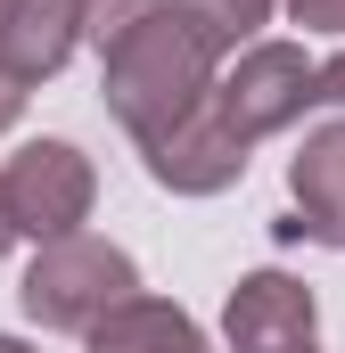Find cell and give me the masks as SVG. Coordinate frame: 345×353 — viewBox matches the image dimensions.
Wrapping results in <instances>:
<instances>
[{"mask_svg": "<svg viewBox=\"0 0 345 353\" xmlns=\"http://www.w3.org/2000/svg\"><path fill=\"white\" fill-rule=\"evenodd\" d=\"M140 165H148V181L172 189V197H222L230 181L247 173V140L222 123L214 99H197L181 123H165L157 140H140Z\"/></svg>", "mask_w": 345, "mask_h": 353, "instance_id": "cell-5", "label": "cell"}, {"mask_svg": "<svg viewBox=\"0 0 345 353\" xmlns=\"http://www.w3.org/2000/svg\"><path fill=\"white\" fill-rule=\"evenodd\" d=\"M90 205H99V173L75 140H25L8 165H0V214L17 239L50 247L66 230H83Z\"/></svg>", "mask_w": 345, "mask_h": 353, "instance_id": "cell-3", "label": "cell"}, {"mask_svg": "<svg viewBox=\"0 0 345 353\" xmlns=\"http://www.w3.org/2000/svg\"><path fill=\"white\" fill-rule=\"evenodd\" d=\"M25 99H33V90H25V83H8V74H0V132H17V115H25Z\"/></svg>", "mask_w": 345, "mask_h": 353, "instance_id": "cell-14", "label": "cell"}, {"mask_svg": "<svg viewBox=\"0 0 345 353\" xmlns=\"http://www.w3.org/2000/svg\"><path fill=\"white\" fill-rule=\"evenodd\" d=\"M222 58L206 50V33L181 17V0H157L140 25H124L107 50H99V90H107V115L132 132V140H157L165 123H181L197 99H214Z\"/></svg>", "mask_w": 345, "mask_h": 353, "instance_id": "cell-1", "label": "cell"}, {"mask_svg": "<svg viewBox=\"0 0 345 353\" xmlns=\"http://www.w3.org/2000/svg\"><path fill=\"white\" fill-rule=\"evenodd\" d=\"M0 353H33V345H25V337H0Z\"/></svg>", "mask_w": 345, "mask_h": 353, "instance_id": "cell-15", "label": "cell"}, {"mask_svg": "<svg viewBox=\"0 0 345 353\" xmlns=\"http://www.w3.org/2000/svg\"><path fill=\"white\" fill-rule=\"evenodd\" d=\"M222 345L230 353H321V304L288 271H247L222 304Z\"/></svg>", "mask_w": 345, "mask_h": 353, "instance_id": "cell-6", "label": "cell"}, {"mask_svg": "<svg viewBox=\"0 0 345 353\" xmlns=\"http://www.w3.org/2000/svg\"><path fill=\"white\" fill-rule=\"evenodd\" d=\"M90 353H214V337L181 312V304H165V296H124L99 329H90Z\"/></svg>", "mask_w": 345, "mask_h": 353, "instance_id": "cell-9", "label": "cell"}, {"mask_svg": "<svg viewBox=\"0 0 345 353\" xmlns=\"http://www.w3.org/2000/svg\"><path fill=\"white\" fill-rule=\"evenodd\" d=\"M8 239H17V230H8V214H0V255H8Z\"/></svg>", "mask_w": 345, "mask_h": 353, "instance_id": "cell-16", "label": "cell"}, {"mask_svg": "<svg viewBox=\"0 0 345 353\" xmlns=\"http://www.w3.org/2000/svg\"><path fill=\"white\" fill-rule=\"evenodd\" d=\"M288 197H296V214L279 222V239L345 247V115L304 132V148L288 157Z\"/></svg>", "mask_w": 345, "mask_h": 353, "instance_id": "cell-7", "label": "cell"}, {"mask_svg": "<svg viewBox=\"0 0 345 353\" xmlns=\"http://www.w3.org/2000/svg\"><path fill=\"white\" fill-rule=\"evenodd\" d=\"M124 296H140V263H132L115 239H90V230H66V239L33 247V263L17 279L25 321L66 329V337H90Z\"/></svg>", "mask_w": 345, "mask_h": 353, "instance_id": "cell-2", "label": "cell"}, {"mask_svg": "<svg viewBox=\"0 0 345 353\" xmlns=\"http://www.w3.org/2000/svg\"><path fill=\"white\" fill-rule=\"evenodd\" d=\"M214 107H222V123L247 148L288 132V123H304V107H313L304 41H247V50H230V74H214Z\"/></svg>", "mask_w": 345, "mask_h": 353, "instance_id": "cell-4", "label": "cell"}, {"mask_svg": "<svg viewBox=\"0 0 345 353\" xmlns=\"http://www.w3.org/2000/svg\"><path fill=\"white\" fill-rule=\"evenodd\" d=\"M75 8H83V41H90V50H107V41H115L124 25H140L157 0H75Z\"/></svg>", "mask_w": 345, "mask_h": 353, "instance_id": "cell-11", "label": "cell"}, {"mask_svg": "<svg viewBox=\"0 0 345 353\" xmlns=\"http://www.w3.org/2000/svg\"><path fill=\"white\" fill-rule=\"evenodd\" d=\"M75 50H83V8L75 0H17L8 25H0V74L25 83V90L66 74Z\"/></svg>", "mask_w": 345, "mask_h": 353, "instance_id": "cell-8", "label": "cell"}, {"mask_svg": "<svg viewBox=\"0 0 345 353\" xmlns=\"http://www.w3.org/2000/svg\"><path fill=\"white\" fill-rule=\"evenodd\" d=\"M288 8V25H304V33H345V0H279Z\"/></svg>", "mask_w": 345, "mask_h": 353, "instance_id": "cell-12", "label": "cell"}, {"mask_svg": "<svg viewBox=\"0 0 345 353\" xmlns=\"http://www.w3.org/2000/svg\"><path fill=\"white\" fill-rule=\"evenodd\" d=\"M8 8H17V0H0V25H8Z\"/></svg>", "mask_w": 345, "mask_h": 353, "instance_id": "cell-17", "label": "cell"}, {"mask_svg": "<svg viewBox=\"0 0 345 353\" xmlns=\"http://www.w3.org/2000/svg\"><path fill=\"white\" fill-rule=\"evenodd\" d=\"M271 8H279V0H181V17L206 33V50H214V58L247 50L263 25H271Z\"/></svg>", "mask_w": 345, "mask_h": 353, "instance_id": "cell-10", "label": "cell"}, {"mask_svg": "<svg viewBox=\"0 0 345 353\" xmlns=\"http://www.w3.org/2000/svg\"><path fill=\"white\" fill-rule=\"evenodd\" d=\"M313 107H337L345 115V50L329 58V66H313Z\"/></svg>", "mask_w": 345, "mask_h": 353, "instance_id": "cell-13", "label": "cell"}]
</instances>
